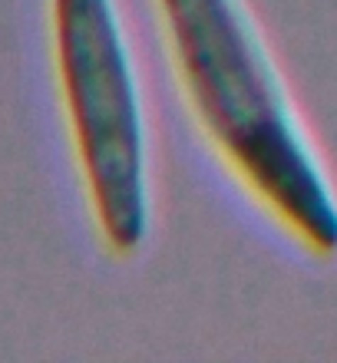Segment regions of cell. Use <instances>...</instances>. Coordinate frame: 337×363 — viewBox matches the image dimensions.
Segmentation results:
<instances>
[{
    "label": "cell",
    "mask_w": 337,
    "mask_h": 363,
    "mask_svg": "<svg viewBox=\"0 0 337 363\" xmlns=\"http://www.w3.org/2000/svg\"><path fill=\"white\" fill-rule=\"evenodd\" d=\"M159 7L205 133L301 241L334 255L337 199L241 0H159Z\"/></svg>",
    "instance_id": "1"
},
{
    "label": "cell",
    "mask_w": 337,
    "mask_h": 363,
    "mask_svg": "<svg viewBox=\"0 0 337 363\" xmlns=\"http://www.w3.org/2000/svg\"><path fill=\"white\" fill-rule=\"evenodd\" d=\"M63 103L93 215L119 255L149 235L145 119L113 0H53Z\"/></svg>",
    "instance_id": "2"
}]
</instances>
